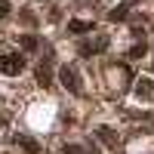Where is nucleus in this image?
Segmentation results:
<instances>
[{
	"mask_svg": "<svg viewBox=\"0 0 154 154\" xmlns=\"http://www.w3.org/2000/svg\"><path fill=\"white\" fill-rule=\"evenodd\" d=\"M59 80H62V86H65V89H71V93H80V80H77V71H74V68L62 65V68H59Z\"/></svg>",
	"mask_w": 154,
	"mask_h": 154,
	"instance_id": "f257e3e1",
	"label": "nucleus"
},
{
	"mask_svg": "<svg viewBox=\"0 0 154 154\" xmlns=\"http://www.w3.org/2000/svg\"><path fill=\"white\" fill-rule=\"evenodd\" d=\"M25 68V59L22 56H0V74H19Z\"/></svg>",
	"mask_w": 154,
	"mask_h": 154,
	"instance_id": "f03ea898",
	"label": "nucleus"
},
{
	"mask_svg": "<svg viewBox=\"0 0 154 154\" xmlns=\"http://www.w3.org/2000/svg\"><path fill=\"white\" fill-rule=\"evenodd\" d=\"M68 31H74V34H86V31H93V22H83V19H71V22H68Z\"/></svg>",
	"mask_w": 154,
	"mask_h": 154,
	"instance_id": "7ed1b4c3",
	"label": "nucleus"
},
{
	"mask_svg": "<svg viewBox=\"0 0 154 154\" xmlns=\"http://www.w3.org/2000/svg\"><path fill=\"white\" fill-rule=\"evenodd\" d=\"M151 93H154V80H145V77H142V80L136 83V96L139 99H148Z\"/></svg>",
	"mask_w": 154,
	"mask_h": 154,
	"instance_id": "20e7f679",
	"label": "nucleus"
},
{
	"mask_svg": "<svg viewBox=\"0 0 154 154\" xmlns=\"http://www.w3.org/2000/svg\"><path fill=\"white\" fill-rule=\"evenodd\" d=\"M16 142H19L25 151H28V154H37V151H40V145H37L34 139H28V136H16Z\"/></svg>",
	"mask_w": 154,
	"mask_h": 154,
	"instance_id": "39448f33",
	"label": "nucleus"
},
{
	"mask_svg": "<svg viewBox=\"0 0 154 154\" xmlns=\"http://www.w3.org/2000/svg\"><path fill=\"white\" fill-rule=\"evenodd\" d=\"M126 6H130V3H123V6H117V9H111V12H108V19H111V22H123V19H126Z\"/></svg>",
	"mask_w": 154,
	"mask_h": 154,
	"instance_id": "423d86ee",
	"label": "nucleus"
},
{
	"mask_svg": "<svg viewBox=\"0 0 154 154\" xmlns=\"http://www.w3.org/2000/svg\"><path fill=\"white\" fill-rule=\"evenodd\" d=\"M99 139H102L105 145H114V142H117V139H114V133L108 130V126H99Z\"/></svg>",
	"mask_w": 154,
	"mask_h": 154,
	"instance_id": "0eeeda50",
	"label": "nucleus"
},
{
	"mask_svg": "<svg viewBox=\"0 0 154 154\" xmlns=\"http://www.w3.org/2000/svg\"><path fill=\"white\" fill-rule=\"evenodd\" d=\"M22 46H25V49H37V37H34V34H25V37H22Z\"/></svg>",
	"mask_w": 154,
	"mask_h": 154,
	"instance_id": "6e6552de",
	"label": "nucleus"
},
{
	"mask_svg": "<svg viewBox=\"0 0 154 154\" xmlns=\"http://www.w3.org/2000/svg\"><path fill=\"white\" fill-rule=\"evenodd\" d=\"M37 80L46 86V83H49V71H46V68H37Z\"/></svg>",
	"mask_w": 154,
	"mask_h": 154,
	"instance_id": "1a4fd4ad",
	"label": "nucleus"
},
{
	"mask_svg": "<svg viewBox=\"0 0 154 154\" xmlns=\"http://www.w3.org/2000/svg\"><path fill=\"white\" fill-rule=\"evenodd\" d=\"M130 56H133V59H142V56H145V43H142V46H133Z\"/></svg>",
	"mask_w": 154,
	"mask_h": 154,
	"instance_id": "9d476101",
	"label": "nucleus"
},
{
	"mask_svg": "<svg viewBox=\"0 0 154 154\" xmlns=\"http://www.w3.org/2000/svg\"><path fill=\"white\" fill-rule=\"evenodd\" d=\"M65 154H83L80 145H65Z\"/></svg>",
	"mask_w": 154,
	"mask_h": 154,
	"instance_id": "9b49d317",
	"label": "nucleus"
},
{
	"mask_svg": "<svg viewBox=\"0 0 154 154\" xmlns=\"http://www.w3.org/2000/svg\"><path fill=\"white\" fill-rule=\"evenodd\" d=\"M9 16V3H6V0H0V19H6Z\"/></svg>",
	"mask_w": 154,
	"mask_h": 154,
	"instance_id": "f8f14e48",
	"label": "nucleus"
}]
</instances>
